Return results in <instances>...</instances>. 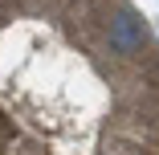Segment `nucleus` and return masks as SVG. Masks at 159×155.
I'll list each match as a JSON object with an SVG mask.
<instances>
[{
    "instance_id": "obj_1",
    "label": "nucleus",
    "mask_w": 159,
    "mask_h": 155,
    "mask_svg": "<svg viewBox=\"0 0 159 155\" xmlns=\"http://www.w3.org/2000/svg\"><path fill=\"white\" fill-rule=\"evenodd\" d=\"M0 155H159V37L131 0H0Z\"/></svg>"
}]
</instances>
